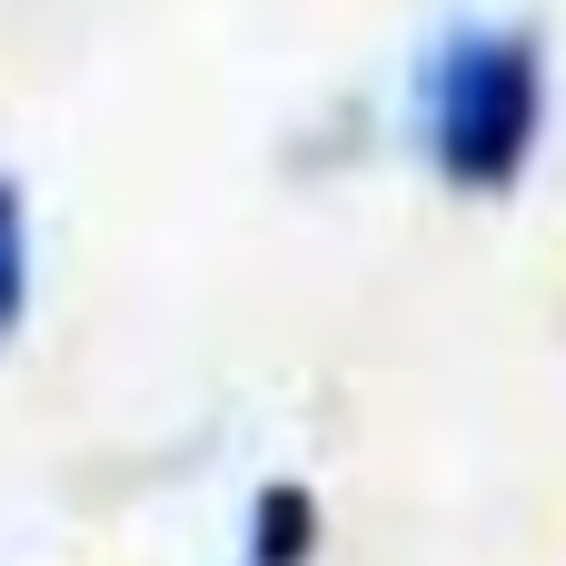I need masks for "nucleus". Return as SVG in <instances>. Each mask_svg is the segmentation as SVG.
Here are the masks:
<instances>
[{"label":"nucleus","mask_w":566,"mask_h":566,"mask_svg":"<svg viewBox=\"0 0 566 566\" xmlns=\"http://www.w3.org/2000/svg\"><path fill=\"white\" fill-rule=\"evenodd\" d=\"M547 129V40L527 20H448L418 60V149L448 189L507 199Z\"/></svg>","instance_id":"nucleus-1"},{"label":"nucleus","mask_w":566,"mask_h":566,"mask_svg":"<svg viewBox=\"0 0 566 566\" xmlns=\"http://www.w3.org/2000/svg\"><path fill=\"white\" fill-rule=\"evenodd\" d=\"M318 557V497L298 478H269L249 497V566H308Z\"/></svg>","instance_id":"nucleus-2"},{"label":"nucleus","mask_w":566,"mask_h":566,"mask_svg":"<svg viewBox=\"0 0 566 566\" xmlns=\"http://www.w3.org/2000/svg\"><path fill=\"white\" fill-rule=\"evenodd\" d=\"M20 318H30V199L0 169V348L20 338Z\"/></svg>","instance_id":"nucleus-3"}]
</instances>
